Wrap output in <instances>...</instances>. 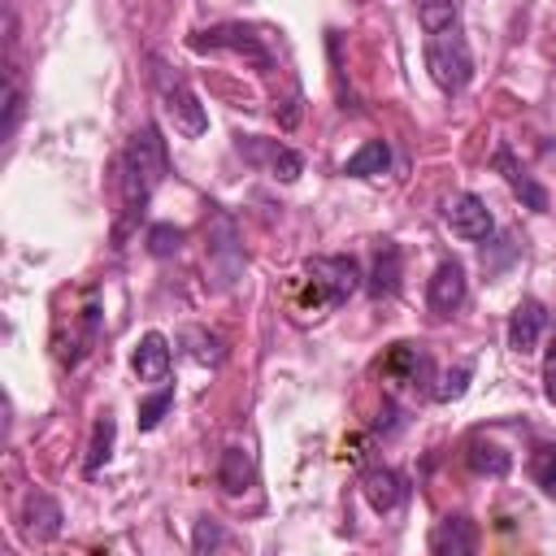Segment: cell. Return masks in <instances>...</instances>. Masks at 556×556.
Segmentation results:
<instances>
[{
  "mask_svg": "<svg viewBox=\"0 0 556 556\" xmlns=\"http://www.w3.org/2000/svg\"><path fill=\"white\" fill-rule=\"evenodd\" d=\"M174 408V391L169 387H161L156 395H148L143 404H139V430H156L161 426V417Z\"/></svg>",
  "mask_w": 556,
  "mask_h": 556,
  "instance_id": "obj_27",
  "label": "cell"
},
{
  "mask_svg": "<svg viewBox=\"0 0 556 556\" xmlns=\"http://www.w3.org/2000/svg\"><path fill=\"white\" fill-rule=\"evenodd\" d=\"M469 295V278H465V265L456 256H443L426 282V304L434 317H452Z\"/></svg>",
  "mask_w": 556,
  "mask_h": 556,
  "instance_id": "obj_7",
  "label": "cell"
},
{
  "mask_svg": "<svg viewBox=\"0 0 556 556\" xmlns=\"http://www.w3.org/2000/svg\"><path fill=\"white\" fill-rule=\"evenodd\" d=\"M413 4H417V22H421V30H426V35L452 30V26H456V17H460L456 0H413Z\"/></svg>",
  "mask_w": 556,
  "mask_h": 556,
  "instance_id": "obj_22",
  "label": "cell"
},
{
  "mask_svg": "<svg viewBox=\"0 0 556 556\" xmlns=\"http://www.w3.org/2000/svg\"><path fill=\"white\" fill-rule=\"evenodd\" d=\"M508 452L504 447H495V443H482V439H473L469 443V469L473 473H491V478H504L508 473Z\"/></svg>",
  "mask_w": 556,
  "mask_h": 556,
  "instance_id": "obj_23",
  "label": "cell"
},
{
  "mask_svg": "<svg viewBox=\"0 0 556 556\" xmlns=\"http://www.w3.org/2000/svg\"><path fill=\"white\" fill-rule=\"evenodd\" d=\"M239 152H243L248 161H256V165H269V174H274V178H282V182H295V178L304 174V156H300L295 148L278 143V139L239 135Z\"/></svg>",
  "mask_w": 556,
  "mask_h": 556,
  "instance_id": "obj_8",
  "label": "cell"
},
{
  "mask_svg": "<svg viewBox=\"0 0 556 556\" xmlns=\"http://www.w3.org/2000/svg\"><path fill=\"white\" fill-rule=\"evenodd\" d=\"M391 169V148L387 139H365L348 161H343V178H374V174H387Z\"/></svg>",
  "mask_w": 556,
  "mask_h": 556,
  "instance_id": "obj_20",
  "label": "cell"
},
{
  "mask_svg": "<svg viewBox=\"0 0 556 556\" xmlns=\"http://www.w3.org/2000/svg\"><path fill=\"white\" fill-rule=\"evenodd\" d=\"M195 52H239V56H248L256 70H274V52L265 48V39L252 30V26H243V22H222V26H204V30H195L191 39H187Z\"/></svg>",
  "mask_w": 556,
  "mask_h": 556,
  "instance_id": "obj_4",
  "label": "cell"
},
{
  "mask_svg": "<svg viewBox=\"0 0 556 556\" xmlns=\"http://www.w3.org/2000/svg\"><path fill=\"white\" fill-rule=\"evenodd\" d=\"M0 109H4V122H0V139L9 143L17 135V122H22V109H26V87H22V74L13 65V52L4 61V96H0Z\"/></svg>",
  "mask_w": 556,
  "mask_h": 556,
  "instance_id": "obj_19",
  "label": "cell"
},
{
  "mask_svg": "<svg viewBox=\"0 0 556 556\" xmlns=\"http://www.w3.org/2000/svg\"><path fill=\"white\" fill-rule=\"evenodd\" d=\"M182 339H187V343H195V348H191V356H195L200 365H222V361H226V348H222V339H217V334H208V330H195V326H191Z\"/></svg>",
  "mask_w": 556,
  "mask_h": 556,
  "instance_id": "obj_26",
  "label": "cell"
},
{
  "mask_svg": "<svg viewBox=\"0 0 556 556\" xmlns=\"http://www.w3.org/2000/svg\"><path fill=\"white\" fill-rule=\"evenodd\" d=\"M491 169L521 195V204L526 208H534V213H547L552 208V195H547V187H539L530 174H526V165L513 156V148L508 143H495V152H491Z\"/></svg>",
  "mask_w": 556,
  "mask_h": 556,
  "instance_id": "obj_9",
  "label": "cell"
},
{
  "mask_svg": "<svg viewBox=\"0 0 556 556\" xmlns=\"http://www.w3.org/2000/svg\"><path fill=\"white\" fill-rule=\"evenodd\" d=\"M113 434H117L113 417H109V413H100V417H96V430H91L87 460H83V473H87V478H96V473L109 465V456H113Z\"/></svg>",
  "mask_w": 556,
  "mask_h": 556,
  "instance_id": "obj_21",
  "label": "cell"
},
{
  "mask_svg": "<svg viewBox=\"0 0 556 556\" xmlns=\"http://www.w3.org/2000/svg\"><path fill=\"white\" fill-rule=\"evenodd\" d=\"M22 526H26L30 539H56V534H61V504H56L52 495H43V491L26 495V504H22Z\"/></svg>",
  "mask_w": 556,
  "mask_h": 556,
  "instance_id": "obj_18",
  "label": "cell"
},
{
  "mask_svg": "<svg viewBox=\"0 0 556 556\" xmlns=\"http://www.w3.org/2000/svg\"><path fill=\"white\" fill-rule=\"evenodd\" d=\"M530 478H534V486H543L547 495H556V443L534 447V456H530Z\"/></svg>",
  "mask_w": 556,
  "mask_h": 556,
  "instance_id": "obj_24",
  "label": "cell"
},
{
  "mask_svg": "<svg viewBox=\"0 0 556 556\" xmlns=\"http://www.w3.org/2000/svg\"><path fill=\"white\" fill-rule=\"evenodd\" d=\"M543 395H547V404H556V339L543 352Z\"/></svg>",
  "mask_w": 556,
  "mask_h": 556,
  "instance_id": "obj_30",
  "label": "cell"
},
{
  "mask_svg": "<svg viewBox=\"0 0 556 556\" xmlns=\"http://www.w3.org/2000/svg\"><path fill=\"white\" fill-rule=\"evenodd\" d=\"M382 374L400 387H413V391H426V382L434 378V365H430V352L421 343H395L382 361Z\"/></svg>",
  "mask_w": 556,
  "mask_h": 556,
  "instance_id": "obj_10",
  "label": "cell"
},
{
  "mask_svg": "<svg viewBox=\"0 0 556 556\" xmlns=\"http://www.w3.org/2000/svg\"><path fill=\"white\" fill-rule=\"evenodd\" d=\"M235 243H239V239H235V222H230L226 213H217V239H213V248H208V261H213L222 287H230V282L239 278V269H243V256H239Z\"/></svg>",
  "mask_w": 556,
  "mask_h": 556,
  "instance_id": "obj_14",
  "label": "cell"
},
{
  "mask_svg": "<svg viewBox=\"0 0 556 556\" xmlns=\"http://www.w3.org/2000/svg\"><path fill=\"white\" fill-rule=\"evenodd\" d=\"M222 543H226V530H222L217 521L200 517V521H195V534H191V547H195V552H208V547H222Z\"/></svg>",
  "mask_w": 556,
  "mask_h": 556,
  "instance_id": "obj_29",
  "label": "cell"
},
{
  "mask_svg": "<svg viewBox=\"0 0 556 556\" xmlns=\"http://www.w3.org/2000/svg\"><path fill=\"white\" fill-rule=\"evenodd\" d=\"M165 174H169L165 139H161V130H156L152 122H143V126L130 135V143H126V152H122V161H117L122 213H117V226H113V248H126L130 230L143 222L148 200H152V191L161 187Z\"/></svg>",
  "mask_w": 556,
  "mask_h": 556,
  "instance_id": "obj_1",
  "label": "cell"
},
{
  "mask_svg": "<svg viewBox=\"0 0 556 556\" xmlns=\"http://www.w3.org/2000/svg\"><path fill=\"white\" fill-rule=\"evenodd\" d=\"M543 326H547V313L539 300H521L513 313H508V348L517 356H530L543 339Z\"/></svg>",
  "mask_w": 556,
  "mask_h": 556,
  "instance_id": "obj_11",
  "label": "cell"
},
{
  "mask_svg": "<svg viewBox=\"0 0 556 556\" xmlns=\"http://www.w3.org/2000/svg\"><path fill=\"white\" fill-rule=\"evenodd\" d=\"M473 547H478V530L465 517H447L430 530V552L434 556H469Z\"/></svg>",
  "mask_w": 556,
  "mask_h": 556,
  "instance_id": "obj_16",
  "label": "cell"
},
{
  "mask_svg": "<svg viewBox=\"0 0 556 556\" xmlns=\"http://www.w3.org/2000/svg\"><path fill=\"white\" fill-rule=\"evenodd\" d=\"M308 287H313V304L339 308L356 287H361V265L352 256H313L304 261Z\"/></svg>",
  "mask_w": 556,
  "mask_h": 556,
  "instance_id": "obj_5",
  "label": "cell"
},
{
  "mask_svg": "<svg viewBox=\"0 0 556 556\" xmlns=\"http://www.w3.org/2000/svg\"><path fill=\"white\" fill-rule=\"evenodd\" d=\"M152 87H156V100H161V109H165V117L174 122L178 135L200 139L208 130V113H204L195 87L187 83V74L178 65H169L165 56H152Z\"/></svg>",
  "mask_w": 556,
  "mask_h": 556,
  "instance_id": "obj_2",
  "label": "cell"
},
{
  "mask_svg": "<svg viewBox=\"0 0 556 556\" xmlns=\"http://www.w3.org/2000/svg\"><path fill=\"white\" fill-rule=\"evenodd\" d=\"M426 70L434 78V87L443 96H460L473 78V56H469V43L465 35L452 26V30H439V35H426Z\"/></svg>",
  "mask_w": 556,
  "mask_h": 556,
  "instance_id": "obj_3",
  "label": "cell"
},
{
  "mask_svg": "<svg viewBox=\"0 0 556 556\" xmlns=\"http://www.w3.org/2000/svg\"><path fill=\"white\" fill-rule=\"evenodd\" d=\"M443 226L465 243H486L495 235V217H491L486 200L473 191H456L443 200Z\"/></svg>",
  "mask_w": 556,
  "mask_h": 556,
  "instance_id": "obj_6",
  "label": "cell"
},
{
  "mask_svg": "<svg viewBox=\"0 0 556 556\" xmlns=\"http://www.w3.org/2000/svg\"><path fill=\"white\" fill-rule=\"evenodd\" d=\"M469 374H473L469 365H456L452 374H443V378H439V387H434V400H443V404H447V400H460V395H465Z\"/></svg>",
  "mask_w": 556,
  "mask_h": 556,
  "instance_id": "obj_28",
  "label": "cell"
},
{
  "mask_svg": "<svg viewBox=\"0 0 556 556\" xmlns=\"http://www.w3.org/2000/svg\"><path fill=\"white\" fill-rule=\"evenodd\" d=\"M252 482H256V460H252V452L239 447V443H230V447L222 452V460H217V486H222L226 495H243Z\"/></svg>",
  "mask_w": 556,
  "mask_h": 556,
  "instance_id": "obj_15",
  "label": "cell"
},
{
  "mask_svg": "<svg viewBox=\"0 0 556 556\" xmlns=\"http://www.w3.org/2000/svg\"><path fill=\"white\" fill-rule=\"evenodd\" d=\"M361 495L369 500V508H374V513H391V508H400V504H404L408 486H404V478H400L395 469L374 465V469H365V473H361Z\"/></svg>",
  "mask_w": 556,
  "mask_h": 556,
  "instance_id": "obj_12",
  "label": "cell"
},
{
  "mask_svg": "<svg viewBox=\"0 0 556 556\" xmlns=\"http://www.w3.org/2000/svg\"><path fill=\"white\" fill-rule=\"evenodd\" d=\"M182 239H187V230H182V226L156 222V226L148 230V252H152V256H174V252L182 248Z\"/></svg>",
  "mask_w": 556,
  "mask_h": 556,
  "instance_id": "obj_25",
  "label": "cell"
},
{
  "mask_svg": "<svg viewBox=\"0 0 556 556\" xmlns=\"http://www.w3.org/2000/svg\"><path fill=\"white\" fill-rule=\"evenodd\" d=\"M135 374L139 382H165L169 378V365H174V352H169V339L161 330H148L139 343H135Z\"/></svg>",
  "mask_w": 556,
  "mask_h": 556,
  "instance_id": "obj_13",
  "label": "cell"
},
{
  "mask_svg": "<svg viewBox=\"0 0 556 556\" xmlns=\"http://www.w3.org/2000/svg\"><path fill=\"white\" fill-rule=\"evenodd\" d=\"M400 274H404V256H400V248H395V243H382V248L374 252V269H369L365 291H369L374 300H387V295L400 291Z\"/></svg>",
  "mask_w": 556,
  "mask_h": 556,
  "instance_id": "obj_17",
  "label": "cell"
}]
</instances>
